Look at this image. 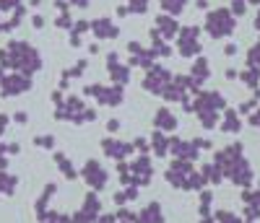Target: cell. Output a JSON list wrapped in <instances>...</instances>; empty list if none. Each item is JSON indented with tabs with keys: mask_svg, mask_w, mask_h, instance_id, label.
<instances>
[{
	"mask_svg": "<svg viewBox=\"0 0 260 223\" xmlns=\"http://www.w3.org/2000/svg\"><path fill=\"white\" fill-rule=\"evenodd\" d=\"M8 8H18V0H0V11H8Z\"/></svg>",
	"mask_w": 260,
	"mask_h": 223,
	"instance_id": "d6986e66",
	"label": "cell"
},
{
	"mask_svg": "<svg viewBox=\"0 0 260 223\" xmlns=\"http://www.w3.org/2000/svg\"><path fill=\"white\" fill-rule=\"evenodd\" d=\"M167 81H169V73L156 65V68H151V70H148V76H146V83H143V86L148 88V91L164 94V91H167V86H169Z\"/></svg>",
	"mask_w": 260,
	"mask_h": 223,
	"instance_id": "277c9868",
	"label": "cell"
},
{
	"mask_svg": "<svg viewBox=\"0 0 260 223\" xmlns=\"http://www.w3.org/2000/svg\"><path fill=\"white\" fill-rule=\"evenodd\" d=\"M8 122H11V117H8V115H0V135H6Z\"/></svg>",
	"mask_w": 260,
	"mask_h": 223,
	"instance_id": "ffe728a7",
	"label": "cell"
},
{
	"mask_svg": "<svg viewBox=\"0 0 260 223\" xmlns=\"http://www.w3.org/2000/svg\"><path fill=\"white\" fill-rule=\"evenodd\" d=\"M104 153L112 156V159H122V156L130 153V145L127 143H117V140H104Z\"/></svg>",
	"mask_w": 260,
	"mask_h": 223,
	"instance_id": "9c48e42d",
	"label": "cell"
},
{
	"mask_svg": "<svg viewBox=\"0 0 260 223\" xmlns=\"http://www.w3.org/2000/svg\"><path fill=\"white\" fill-rule=\"evenodd\" d=\"M156 29L164 31V36H175L177 34V21L169 18V16H159L156 18Z\"/></svg>",
	"mask_w": 260,
	"mask_h": 223,
	"instance_id": "7c38bea8",
	"label": "cell"
},
{
	"mask_svg": "<svg viewBox=\"0 0 260 223\" xmlns=\"http://www.w3.org/2000/svg\"><path fill=\"white\" fill-rule=\"evenodd\" d=\"M164 218H161V210H159V205L154 203V205H148L141 215H138V223H161Z\"/></svg>",
	"mask_w": 260,
	"mask_h": 223,
	"instance_id": "8fae6325",
	"label": "cell"
},
{
	"mask_svg": "<svg viewBox=\"0 0 260 223\" xmlns=\"http://www.w3.org/2000/svg\"><path fill=\"white\" fill-rule=\"evenodd\" d=\"M206 29H208L211 36H226V34H232V29H234L232 13L224 11V8L221 11H213L208 16V21H206Z\"/></svg>",
	"mask_w": 260,
	"mask_h": 223,
	"instance_id": "3957f363",
	"label": "cell"
},
{
	"mask_svg": "<svg viewBox=\"0 0 260 223\" xmlns=\"http://www.w3.org/2000/svg\"><path fill=\"white\" fill-rule=\"evenodd\" d=\"M198 29L195 26H185L182 29V34H180V52L182 55H195L201 50V42H198Z\"/></svg>",
	"mask_w": 260,
	"mask_h": 223,
	"instance_id": "5b68a950",
	"label": "cell"
},
{
	"mask_svg": "<svg viewBox=\"0 0 260 223\" xmlns=\"http://www.w3.org/2000/svg\"><path fill=\"white\" fill-rule=\"evenodd\" d=\"M31 88V76L26 73H11V76H3V81H0V94H3L6 99L8 96H21V94H26Z\"/></svg>",
	"mask_w": 260,
	"mask_h": 223,
	"instance_id": "7a4b0ae2",
	"label": "cell"
},
{
	"mask_svg": "<svg viewBox=\"0 0 260 223\" xmlns=\"http://www.w3.org/2000/svg\"><path fill=\"white\" fill-rule=\"evenodd\" d=\"M257 26H260V16H257Z\"/></svg>",
	"mask_w": 260,
	"mask_h": 223,
	"instance_id": "7402d4cb",
	"label": "cell"
},
{
	"mask_svg": "<svg viewBox=\"0 0 260 223\" xmlns=\"http://www.w3.org/2000/svg\"><path fill=\"white\" fill-rule=\"evenodd\" d=\"M16 184H18V176L16 174H8L6 169L0 171V195H13L16 192Z\"/></svg>",
	"mask_w": 260,
	"mask_h": 223,
	"instance_id": "ba28073f",
	"label": "cell"
},
{
	"mask_svg": "<svg viewBox=\"0 0 260 223\" xmlns=\"http://www.w3.org/2000/svg\"><path fill=\"white\" fill-rule=\"evenodd\" d=\"M91 31L99 36V39H115L117 36V26L112 24L110 18H96L91 24Z\"/></svg>",
	"mask_w": 260,
	"mask_h": 223,
	"instance_id": "52a82bcc",
	"label": "cell"
},
{
	"mask_svg": "<svg viewBox=\"0 0 260 223\" xmlns=\"http://www.w3.org/2000/svg\"><path fill=\"white\" fill-rule=\"evenodd\" d=\"M83 176H86V182H89L91 187H96V190H102L104 182H107V174H104V169H102L96 161H89V164H86Z\"/></svg>",
	"mask_w": 260,
	"mask_h": 223,
	"instance_id": "8992f818",
	"label": "cell"
},
{
	"mask_svg": "<svg viewBox=\"0 0 260 223\" xmlns=\"http://www.w3.org/2000/svg\"><path fill=\"white\" fill-rule=\"evenodd\" d=\"M185 3H187V0H161V8L169 11V13H180L185 8Z\"/></svg>",
	"mask_w": 260,
	"mask_h": 223,
	"instance_id": "5bb4252c",
	"label": "cell"
},
{
	"mask_svg": "<svg viewBox=\"0 0 260 223\" xmlns=\"http://www.w3.org/2000/svg\"><path fill=\"white\" fill-rule=\"evenodd\" d=\"M154 122H156V127H161V130H175V127H177V120H175V115H172L169 109H159L156 117H154Z\"/></svg>",
	"mask_w": 260,
	"mask_h": 223,
	"instance_id": "30bf717a",
	"label": "cell"
},
{
	"mask_svg": "<svg viewBox=\"0 0 260 223\" xmlns=\"http://www.w3.org/2000/svg\"><path fill=\"white\" fill-rule=\"evenodd\" d=\"M154 151H156L159 156H164V153H167V140H164L161 135H156V138H154Z\"/></svg>",
	"mask_w": 260,
	"mask_h": 223,
	"instance_id": "e0dca14e",
	"label": "cell"
},
{
	"mask_svg": "<svg viewBox=\"0 0 260 223\" xmlns=\"http://www.w3.org/2000/svg\"><path fill=\"white\" fill-rule=\"evenodd\" d=\"M34 143H37L39 148H52V145H55V138H52V135H39V138H34Z\"/></svg>",
	"mask_w": 260,
	"mask_h": 223,
	"instance_id": "2e32d148",
	"label": "cell"
},
{
	"mask_svg": "<svg viewBox=\"0 0 260 223\" xmlns=\"http://www.w3.org/2000/svg\"><path fill=\"white\" fill-rule=\"evenodd\" d=\"M11 120H13L16 125H26V122H29V115H26V112H16Z\"/></svg>",
	"mask_w": 260,
	"mask_h": 223,
	"instance_id": "ac0fdd59",
	"label": "cell"
},
{
	"mask_svg": "<svg viewBox=\"0 0 260 223\" xmlns=\"http://www.w3.org/2000/svg\"><path fill=\"white\" fill-rule=\"evenodd\" d=\"M192 76H195V78H206V76H208V65H206V60H198V65L192 68ZM195 78H192V81H195Z\"/></svg>",
	"mask_w": 260,
	"mask_h": 223,
	"instance_id": "9a60e30c",
	"label": "cell"
},
{
	"mask_svg": "<svg viewBox=\"0 0 260 223\" xmlns=\"http://www.w3.org/2000/svg\"><path fill=\"white\" fill-rule=\"evenodd\" d=\"M55 159H57V164H60V171H62L65 176H68V179H76V169H71V161H68V159H65V156H62V153H57V156H55Z\"/></svg>",
	"mask_w": 260,
	"mask_h": 223,
	"instance_id": "4fadbf2b",
	"label": "cell"
},
{
	"mask_svg": "<svg viewBox=\"0 0 260 223\" xmlns=\"http://www.w3.org/2000/svg\"><path fill=\"white\" fill-rule=\"evenodd\" d=\"M0 65H3V68H13L16 73L31 76L34 70L42 68V57H39V52L31 47L29 42L13 39V42H8L6 47L0 50Z\"/></svg>",
	"mask_w": 260,
	"mask_h": 223,
	"instance_id": "6da1fadb",
	"label": "cell"
},
{
	"mask_svg": "<svg viewBox=\"0 0 260 223\" xmlns=\"http://www.w3.org/2000/svg\"><path fill=\"white\" fill-rule=\"evenodd\" d=\"M34 26L42 29V26H45V18H42V16H34Z\"/></svg>",
	"mask_w": 260,
	"mask_h": 223,
	"instance_id": "44dd1931",
	"label": "cell"
}]
</instances>
